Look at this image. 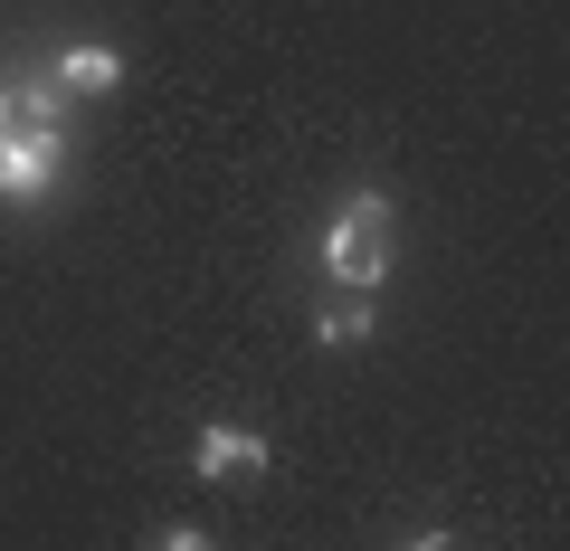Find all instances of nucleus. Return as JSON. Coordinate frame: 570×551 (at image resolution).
Returning <instances> with one entry per match:
<instances>
[{
	"label": "nucleus",
	"mask_w": 570,
	"mask_h": 551,
	"mask_svg": "<svg viewBox=\"0 0 570 551\" xmlns=\"http://www.w3.org/2000/svg\"><path fill=\"white\" fill-rule=\"evenodd\" d=\"M324 266L343 286H381L390 276V200L381 190H352V209L324 228Z\"/></svg>",
	"instance_id": "f257e3e1"
},
{
	"label": "nucleus",
	"mask_w": 570,
	"mask_h": 551,
	"mask_svg": "<svg viewBox=\"0 0 570 551\" xmlns=\"http://www.w3.org/2000/svg\"><path fill=\"white\" fill-rule=\"evenodd\" d=\"M58 163H67V134H0V190H10V200L48 190Z\"/></svg>",
	"instance_id": "f03ea898"
},
{
	"label": "nucleus",
	"mask_w": 570,
	"mask_h": 551,
	"mask_svg": "<svg viewBox=\"0 0 570 551\" xmlns=\"http://www.w3.org/2000/svg\"><path fill=\"white\" fill-rule=\"evenodd\" d=\"M200 475L228 485V475H266V437L257 429H200Z\"/></svg>",
	"instance_id": "7ed1b4c3"
},
{
	"label": "nucleus",
	"mask_w": 570,
	"mask_h": 551,
	"mask_svg": "<svg viewBox=\"0 0 570 551\" xmlns=\"http://www.w3.org/2000/svg\"><path fill=\"white\" fill-rule=\"evenodd\" d=\"M0 105H10V134H58L67 86H58V77H39V86H20V96H0Z\"/></svg>",
	"instance_id": "20e7f679"
},
{
	"label": "nucleus",
	"mask_w": 570,
	"mask_h": 551,
	"mask_svg": "<svg viewBox=\"0 0 570 551\" xmlns=\"http://www.w3.org/2000/svg\"><path fill=\"white\" fill-rule=\"evenodd\" d=\"M115 77H124L115 48H67V58H58V86H67V96H105Z\"/></svg>",
	"instance_id": "39448f33"
},
{
	"label": "nucleus",
	"mask_w": 570,
	"mask_h": 551,
	"mask_svg": "<svg viewBox=\"0 0 570 551\" xmlns=\"http://www.w3.org/2000/svg\"><path fill=\"white\" fill-rule=\"evenodd\" d=\"M314 333H324V343H371V286H343V295L324 305V324H314Z\"/></svg>",
	"instance_id": "423d86ee"
},
{
	"label": "nucleus",
	"mask_w": 570,
	"mask_h": 551,
	"mask_svg": "<svg viewBox=\"0 0 570 551\" xmlns=\"http://www.w3.org/2000/svg\"><path fill=\"white\" fill-rule=\"evenodd\" d=\"M409 551H466V532H419Z\"/></svg>",
	"instance_id": "0eeeda50"
},
{
	"label": "nucleus",
	"mask_w": 570,
	"mask_h": 551,
	"mask_svg": "<svg viewBox=\"0 0 570 551\" xmlns=\"http://www.w3.org/2000/svg\"><path fill=\"white\" fill-rule=\"evenodd\" d=\"M163 551H209V542H200V532H171V542H163Z\"/></svg>",
	"instance_id": "6e6552de"
},
{
	"label": "nucleus",
	"mask_w": 570,
	"mask_h": 551,
	"mask_svg": "<svg viewBox=\"0 0 570 551\" xmlns=\"http://www.w3.org/2000/svg\"><path fill=\"white\" fill-rule=\"evenodd\" d=\"M0 134H10V105H0Z\"/></svg>",
	"instance_id": "1a4fd4ad"
}]
</instances>
